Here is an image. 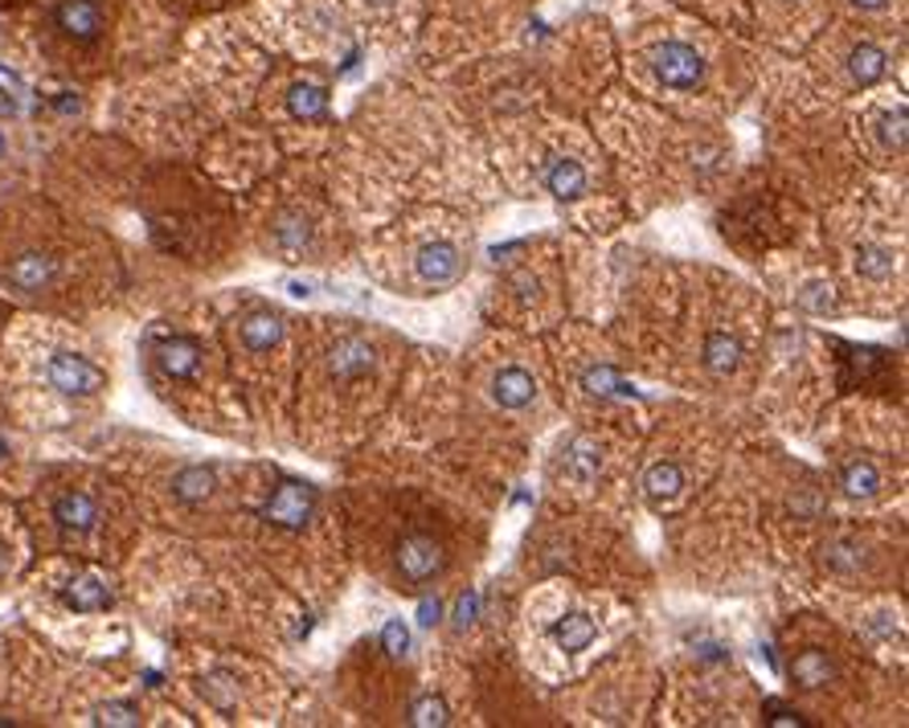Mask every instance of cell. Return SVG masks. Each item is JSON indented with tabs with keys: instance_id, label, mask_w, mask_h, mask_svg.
Returning <instances> with one entry per match:
<instances>
[{
	"instance_id": "34",
	"label": "cell",
	"mask_w": 909,
	"mask_h": 728,
	"mask_svg": "<svg viewBox=\"0 0 909 728\" xmlns=\"http://www.w3.org/2000/svg\"><path fill=\"white\" fill-rule=\"evenodd\" d=\"M0 115H17V99L4 87H0Z\"/></svg>"
},
{
	"instance_id": "20",
	"label": "cell",
	"mask_w": 909,
	"mask_h": 728,
	"mask_svg": "<svg viewBox=\"0 0 909 728\" xmlns=\"http://www.w3.org/2000/svg\"><path fill=\"white\" fill-rule=\"evenodd\" d=\"M840 488H844V495H852V500H869V495L881 491V471H877L869 459H852V463L840 466Z\"/></svg>"
},
{
	"instance_id": "3",
	"label": "cell",
	"mask_w": 909,
	"mask_h": 728,
	"mask_svg": "<svg viewBox=\"0 0 909 728\" xmlns=\"http://www.w3.org/2000/svg\"><path fill=\"white\" fill-rule=\"evenodd\" d=\"M393 561H398L402 581L422 586V581L439 578L442 565H447V553H442L439 540L427 537V532H405V537L398 540V553H393Z\"/></svg>"
},
{
	"instance_id": "22",
	"label": "cell",
	"mask_w": 909,
	"mask_h": 728,
	"mask_svg": "<svg viewBox=\"0 0 909 728\" xmlns=\"http://www.w3.org/2000/svg\"><path fill=\"white\" fill-rule=\"evenodd\" d=\"M644 488L652 500H672L684 488V475L676 463H652V471L644 475Z\"/></svg>"
},
{
	"instance_id": "27",
	"label": "cell",
	"mask_w": 909,
	"mask_h": 728,
	"mask_svg": "<svg viewBox=\"0 0 909 728\" xmlns=\"http://www.w3.org/2000/svg\"><path fill=\"white\" fill-rule=\"evenodd\" d=\"M410 725H447V704L439 700V696H418L414 704H410Z\"/></svg>"
},
{
	"instance_id": "9",
	"label": "cell",
	"mask_w": 909,
	"mask_h": 728,
	"mask_svg": "<svg viewBox=\"0 0 909 728\" xmlns=\"http://www.w3.org/2000/svg\"><path fill=\"white\" fill-rule=\"evenodd\" d=\"M53 21H58L66 38L75 41H95L102 33V9L95 0H62L53 9Z\"/></svg>"
},
{
	"instance_id": "36",
	"label": "cell",
	"mask_w": 909,
	"mask_h": 728,
	"mask_svg": "<svg viewBox=\"0 0 909 728\" xmlns=\"http://www.w3.org/2000/svg\"><path fill=\"white\" fill-rule=\"evenodd\" d=\"M0 573H4V557H0Z\"/></svg>"
},
{
	"instance_id": "23",
	"label": "cell",
	"mask_w": 909,
	"mask_h": 728,
	"mask_svg": "<svg viewBox=\"0 0 909 728\" xmlns=\"http://www.w3.org/2000/svg\"><path fill=\"white\" fill-rule=\"evenodd\" d=\"M287 102H291V115H300V119H320V115L329 111V90L303 82V87L291 90Z\"/></svg>"
},
{
	"instance_id": "15",
	"label": "cell",
	"mask_w": 909,
	"mask_h": 728,
	"mask_svg": "<svg viewBox=\"0 0 909 728\" xmlns=\"http://www.w3.org/2000/svg\"><path fill=\"white\" fill-rule=\"evenodd\" d=\"M545 185H549V193H554L557 201H574V197H581L586 193V168H581L578 160H566V156H554V160L545 164Z\"/></svg>"
},
{
	"instance_id": "10",
	"label": "cell",
	"mask_w": 909,
	"mask_h": 728,
	"mask_svg": "<svg viewBox=\"0 0 909 728\" xmlns=\"http://www.w3.org/2000/svg\"><path fill=\"white\" fill-rule=\"evenodd\" d=\"M156 364H160V373L173 381H189L197 377V368H202V344L189 336H173L165 340L160 348H156Z\"/></svg>"
},
{
	"instance_id": "17",
	"label": "cell",
	"mask_w": 909,
	"mask_h": 728,
	"mask_svg": "<svg viewBox=\"0 0 909 728\" xmlns=\"http://www.w3.org/2000/svg\"><path fill=\"white\" fill-rule=\"evenodd\" d=\"M217 491V471L214 466H185L173 475V495L180 503H205Z\"/></svg>"
},
{
	"instance_id": "29",
	"label": "cell",
	"mask_w": 909,
	"mask_h": 728,
	"mask_svg": "<svg viewBox=\"0 0 909 728\" xmlns=\"http://www.w3.org/2000/svg\"><path fill=\"white\" fill-rule=\"evenodd\" d=\"M275 238H278V246H283V250H303V246H307V238H312V229L303 226V222H287V226H278L275 229Z\"/></svg>"
},
{
	"instance_id": "8",
	"label": "cell",
	"mask_w": 909,
	"mask_h": 728,
	"mask_svg": "<svg viewBox=\"0 0 909 728\" xmlns=\"http://www.w3.org/2000/svg\"><path fill=\"white\" fill-rule=\"evenodd\" d=\"M283 332H287V324H283V315L271 312V307H254V312H246L238 319L242 348L254 352V356L278 348V344H283Z\"/></svg>"
},
{
	"instance_id": "5",
	"label": "cell",
	"mask_w": 909,
	"mask_h": 728,
	"mask_svg": "<svg viewBox=\"0 0 909 728\" xmlns=\"http://www.w3.org/2000/svg\"><path fill=\"white\" fill-rule=\"evenodd\" d=\"M378 368V348L369 344L365 336L356 332H344V336L332 340L329 348V373L336 381H361Z\"/></svg>"
},
{
	"instance_id": "31",
	"label": "cell",
	"mask_w": 909,
	"mask_h": 728,
	"mask_svg": "<svg viewBox=\"0 0 909 728\" xmlns=\"http://www.w3.org/2000/svg\"><path fill=\"white\" fill-rule=\"evenodd\" d=\"M799 303H803V307H811V312H828V307H832V287L811 283V287L799 295Z\"/></svg>"
},
{
	"instance_id": "24",
	"label": "cell",
	"mask_w": 909,
	"mask_h": 728,
	"mask_svg": "<svg viewBox=\"0 0 909 728\" xmlns=\"http://www.w3.org/2000/svg\"><path fill=\"white\" fill-rule=\"evenodd\" d=\"M90 720H95V725H107V728H136L139 708L127 700H111V704H99V708L90 712Z\"/></svg>"
},
{
	"instance_id": "26",
	"label": "cell",
	"mask_w": 909,
	"mask_h": 728,
	"mask_svg": "<svg viewBox=\"0 0 909 728\" xmlns=\"http://www.w3.org/2000/svg\"><path fill=\"white\" fill-rule=\"evenodd\" d=\"M581 385L590 393H598V397H627V385H623V377L610 368V364H598V368H590L586 377H581Z\"/></svg>"
},
{
	"instance_id": "1",
	"label": "cell",
	"mask_w": 909,
	"mask_h": 728,
	"mask_svg": "<svg viewBox=\"0 0 909 728\" xmlns=\"http://www.w3.org/2000/svg\"><path fill=\"white\" fill-rule=\"evenodd\" d=\"M46 381L58 393H66V397H95L107 385L99 364H90L78 352H53L50 361H46Z\"/></svg>"
},
{
	"instance_id": "32",
	"label": "cell",
	"mask_w": 909,
	"mask_h": 728,
	"mask_svg": "<svg viewBox=\"0 0 909 728\" xmlns=\"http://www.w3.org/2000/svg\"><path fill=\"white\" fill-rule=\"evenodd\" d=\"M439 618H442V606L439 602H422V606H418V622H422V627H434Z\"/></svg>"
},
{
	"instance_id": "28",
	"label": "cell",
	"mask_w": 909,
	"mask_h": 728,
	"mask_svg": "<svg viewBox=\"0 0 909 728\" xmlns=\"http://www.w3.org/2000/svg\"><path fill=\"white\" fill-rule=\"evenodd\" d=\"M234 691H238V683H234L229 676H209L202 683V696L214 704V708H222V712H229V708H234Z\"/></svg>"
},
{
	"instance_id": "21",
	"label": "cell",
	"mask_w": 909,
	"mask_h": 728,
	"mask_svg": "<svg viewBox=\"0 0 909 728\" xmlns=\"http://www.w3.org/2000/svg\"><path fill=\"white\" fill-rule=\"evenodd\" d=\"M566 475L578 483V488H590L598 479V446L590 439H578L566 454Z\"/></svg>"
},
{
	"instance_id": "16",
	"label": "cell",
	"mask_w": 909,
	"mask_h": 728,
	"mask_svg": "<svg viewBox=\"0 0 909 728\" xmlns=\"http://www.w3.org/2000/svg\"><path fill=\"white\" fill-rule=\"evenodd\" d=\"M701 364H705L708 373H717V377L737 373L742 368V340L730 336V332H713L705 340V348H701Z\"/></svg>"
},
{
	"instance_id": "4",
	"label": "cell",
	"mask_w": 909,
	"mask_h": 728,
	"mask_svg": "<svg viewBox=\"0 0 909 728\" xmlns=\"http://www.w3.org/2000/svg\"><path fill=\"white\" fill-rule=\"evenodd\" d=\"M312 512H316V488L300 479H283L266 500V520L278 528H303Z\"/></svg>"
},
{
	"instance_id": "2",
	"label": "cell",
	"mask_w": 909,
	"mask_h": 728,
	"mask_svg": "<svg viewBox=\"0 0 909 728\" xmlns=\"http://www.w3.org/2000/svg\"><path fill=\"white\" fill-rule=\"evenodd\" d=\"M652 75L672 90H693L705 78V58L684 41H664L652 53Z\"/></svg>"
},
{
	"instance_id": "19",
	"label": "cell",
	"mask_w": 909,
	"mask_h": 728,
	"mask_svg": "<svg viewBox=\"0 0 909 728\" xmlns=\"http://www.w3.org/2000/svg\"><path fill=\"white\" fill-rule=\"evenodd\" d=\"M884 70H889V58H884V50L872 46V41H864V46H857V50L848 53V75H852L857 87H872L877 78H884Z\"/></svg>"
},
{
	"instance_id": "35",
	"label": "cell",
	"mask_w": 909,
	"mask_h": 728,
	"mask_svg": "<svg viewBox=\"0 0 909 728\" xmlns=\"http://www.w3.org/2000/svg\"><path fill=\"white\" fill-rule=\"evenodd\" d=\"M852 4H857V9H884L889 0H852Z\"/></svg>"
},
{
	"instance_id": "18",
	"label": "cell",
	"mask_w": 909,
	"mask_h": 728,
	"mask_svg": "<svg viewBox=\"0 0 909 728\" xmlns=\"http://www.w3.org/2000/svg\"><path fill=\"white\" fill-rule=\"evenodd\" d=\"M549 634H554V642L561 647V651L578 655V651H586L594 639H598V627H594L590 614H566V618H557Z\"/></svg>"
},
{
	"instance_id": "7",
	"label": "cell",
	"mask_w": 909,
	"mask_h": 728,
	"mask_svg": "<svg viewBox=\"0 0 909 728\" xmlns=\"http://www.w3.org/2000/svg\"><path fill=\"white\" fill-rule=\"evenodd\" d=\"M414 270L427 287H451L463 275V254H459L454 242H427L414 254Z\"/></svg>"
},
{
	"instance_id": "37",
	"label": "cell",
	"mask_w": 909,
	"mask_h": 728,
	"mask_svg": "<svg viewBox=\"0 0 909 728\" xmlns=\"http://www.w3.org/2000/svg\"><path fill=\"white\" fill-rule=\"evenodd\" d=\"M0 151H4V139H0Z\"/></svg>"
},
{
	"instance_id": "13",
	"label": "cell",
	"mask_w": 909,
	"mask_h": 728,
	"mask_svg": "<svg viewBox=\"0 0 909 728\" xmlns=\"http://www.w3.org/2000/svg\"><path fill=\"white\" fill-rule=\"evenodd\" d=\"M53 520L66 528V532H90L99 524V503L87 491H66L62 500L53 503Z\"/></svg>"
},
{
	"instance_id": "30",
	"label": "cell",
	"mask_w": 909,
	"mask_h": 728,
	"mask_svg": "<svg viewBox=\"0 0 909 728\" xmlns=\"http://www.w3.org/2000/svg\"><path fill=\"white\" fill-rule=\"evenodd\" d=\"M381 647L390 655H405V647H410V630L393 618V622H385V630H381Z\"/></svg>"
},
{
	"instance_id": "6",
	"label": "cell",
	"mask_w": 909,
	"mask_h": 728,
	"mask_svg": "<svg viewBox=\"0 0 909 728\" xmlns=\"http://www.w3.org/2000/svg\"><path fill=\"white\" fill-rule=\"evenodd\" d=\"M4 283L21 291V295H41V291H50L58 283V258L46 250L17 254L13 263L4 266Z\"/></svg>"
},
{
	"instance_id": "33",
	"label": "cell",
	"mask_w": 909,
	"mask_h": 728,
	"mask_svg": "<svg viewBox=\"0 0 909 728\" xmlns=\"http://www.w3.org/2000/svg\"><path fill=\"white\" fill-rule=\"evenodd\" d=\"M471 614H476V598H459V606H454V622H459V627H468Z\"/></svg>"
},
{
	"instance_id": "12",
	"label": "cell",
	"mask_w": 909,
	"mask_h": 728,
	"mask_svg": "<svg viewBox=\"0 0 909 728\" xmlns=\"http://www.w3.org/2000/svg\"><path fill=\"white\" fill-rule=\"evenodd\" d=\"M62 598L70 610H78V614H99V610L111 606V590H107V581H102L99 573H78V578L62 590Z\"/></svg>"
},
{
	"instance_id": "25",
	"label": "cell",
	"mask_w": 909,
	"mask_h": 728,
	"mask_svg": "<svg viewBox=\"0 0 909 728\" xmlns=\"http://www.w3.org/2000/svg\"><path fill=\"white\" fill-rule=\"evenodd\" d=\"M857 270L864 278H889L893 275V250H884V246H860Z\"/></svg>"
},
{
	"instance_id": "11",
	"label": "cell",
	"mask_w": 909,
	"mask_h": 728,
	"mask_svg": "<svg viewBox=\"0 0 909 728\" xmlns=\"http://www.w3.org/2000/svg\"><path fill=\"white\" fill-rule=\"evenodd\" d=\"M532 397H537V381H532L529 368L508 364L492 377V402L500 410H525V405H532Z\"/></svg>"
},
{
	"instance_id": "14",
	"label": "cell",
	"mask_w": 909,
	"mask_h": 728,
	"mask_svg": "<svg viewBox=\"0 0 909 728\" xmlns=\"http://www.w3.org/2000/svg\"><path fill=\"white\" fill-rule=\"evenodd\" d=\"M832 676H835V663L828 659V651H815V647H811V651H799L795 659H791V683L803 691L828 688Z\"/></svg>"
}]
</instances>
